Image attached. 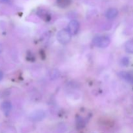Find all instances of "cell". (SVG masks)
Masks as SVG:
<instances>
[{"label": "cell", "instance_id": "cell-1", "mask_svg": "<svg viewBox=\"0 0 133 133\" xmlns=\"http://www.w3.org/2000/svg\"><path fill=\"white\" fill-rule=\"evenodd\" d=\"M93 44L97 48H107L110 44V39L107 36H96L93 39Z\"/></svg>", "mask_w": 133, "mask_h": 133}, {"label": "cell", "instance_id": "cell-2", "mask_svg": "<svg viewBox=\"0 0 133 133\" xmlns=\"http://www.w3.org/2000/svg\"><path fill=\"white\" fill-rule=\"evenodd\" d=\"M71 35L67 29H61L57 35V39L61 44H67L70 42Z\"/></svg>", "mask_w": 133, "mask_h": 133}, {"label": "cell", "instance_id": "cell-3", "mask_svg": "<svg viewBox=\"0 0 133 133\" xmlns=\"http://www.w3.org/2000/svg\"><path fill=\"white\" fill-rule=\"evenodd\" d=\"M46 116V113L42 110H36L29 114V119L33 122H40Z\"/></svg>", "mask_w": 133, "mask_h": 133}, {"label": "cell", "instance_id": "cell-4", "mask_svg": "<svg viewBox=\"0 0 133 133\" xmlns=\"http://www.w3.org/2000/svg\"><path fill=\"white\" fill-rule=\"evenodd\" d=\"M79 23L77 20H71L68 26V31L71 35H75L77 34L79 30Z\"/></svg>", "mask_w": 133, "mask_h": 133}, {"label": "cell", "instance_id": "cell-5", "mask_svg": "<svg viewBox=\"0 0 133 133\" xmlns=\"http://www.w3.org/2000/svg\"><path fill=\"white\" fill-rule=\"evenodd\" d=\"M119 75L125 81L133 84V71H121L119 72Z\"/></svg>", "mask_w": 133, "mask_h": 133}, {"label": "cell", "instance_id": "cell-6", "mask_svg": "<svg viewBox=\"0 0 133 133\" xmlns=\"http://www.w3.org/2000/svg\"><path fill=\"white\" fill-rule=\"evenodd\" d=\"M1 110L3 112L5 116H8L10 114V111L12 110V104L10 101H5L2 103L1 105Z\"/></svg>", "mask_w": 133, "mask_h": 133}, {"label": "cell", "instance_id": "cell-7", "mask_svg": "<svg viewBox=\"0 0 133 133\" xmlns=\"http://www.w3.org/2000/svg\"><path fill=\"white\" fill-rule=\"evenodd\" d=\"M118 10L115 8H110V9H108L107 11L106 12V16L107 18L109 19H112L115 18L116 17L118 16Z\"/></svg>", "mask_w": 133, "mask_h": 133}, {"label": "cell", "instance_id": "cell-8", "mask_svg": "<svg viewBox=\"0 0 133 133\" xmlns=\"http://www.w3.org/2000/svg\"><path fill=\"white\" fill-rule=\"evenodd\" d=\"M72 0H56L57 6L62 9H66L71 4Z\"/></svg>", "mask_w": 133, "mask_h": 133}, {"label": "cell", "instance_id": "cell-9", "mask_svg": "<svg viewBox=\"0 0 133 133\" xmlns=\"http://www.w3.org/2000/svg\"><path fill=\"white\" fill-rule=\"evenodd\" d=\"M125 49L126 51L131 54H133V39L128 40L125 44Z\"/></svg>", "mask_w": 133, "mask_h": 133}, {"label": "cell", "instance_id": "cell-10", "mask_svg": "<svg viewBox=\"0 0 133 133\" xmlns=\"http://www.w3.org/2000/svg\"><path fill=\"white\" fill-rule=\"evenodd\" d=\"M39 16L42 18L44 21H49L51 19V16L49 13L47 12L45 10H41L38 12Z\"/></svg>", "mask_w": 133, "mask_h": 133}, {"label": "cell", "instance_id": "cell-11", "mask_svg": "<svg viewBox=\"0 0 133 133\" xmlns=\"http://www.w3.org/2000/svg\"><path fill=\"white\" fill-rule=\"evenodd\" d=\"M84 125L85 123H84L83 118L81 117H78L77 119V127H78L79 129H82L84 127Z\"/></svg>", "mask_w": 133, "mask_h": 133}, {"label": "cell", "instance_id": "cell-12", "mask_svg": "<svg viewBox=\"0 0 133 133\" xmlns=\"http://www.w3.org/2000/svg\"><path fill=\"white\" fill-rule=\"evenodd\" d=\"M122 64L123 65V66H127L129 63V60L128 58H123V59L122 60Z\"/></svg>", "mask_w": 133, "mask_h": 133}, {"label": "cell", "instance_id": "cell-13", "mask_svg": "<svg viewBox=\"0 0 133 133\" xmlns=\"http://www.w3.org/2000/svg\"><path fill=\"white\" fill-rule=\"evenodd\" d=\"M3 77V74L2 71H0V81L2 80Z\"/></svg>", "mask_w": 133, "mask_h": 133}, {"label": "cell", "instance_id": "cell-14", "mask_svg": "<svg viewBox=\"0 0 133 133\" xmlns=\"http://www.w3.org/2000/svg\"><path fill=\"white\" fill-rule=\"evenodd\" d=\"M3 50V47L2 44H0V53H2Z\"/></svg>", "mask_w": 133, "mask_h": 133}, {"label": "cell", "instance_id": "cell-15", "mask_svg": "<svg viewBox=\"0 0 133 133\" xmlns=\"http://www.w3.org/2000/svg\"><path fill=\"white\" fill-rule=\"evenodd\" d=\"M1 63H2V59H1V58H0V65L1 64Z\"/></svg>", "mask_w": 133, "mask_h": 133}]
</instances>
